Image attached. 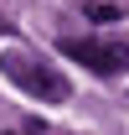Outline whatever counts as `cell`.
Returning a JSON list of instances; mask_svg holds the SVG:
<instances>
[{
	"label": "cell",
	"instance_id": "6da1fadb",
	"mask_svg": "<svg viewBox=\"0 0 129 135\" xmlns=\"http://www.w3.org/2000/svg\"><path fill=\"white\" fill-rule=\"evenodd\" d=\"M0 73H5L16 88H26L31 99H41V104H62L67 94H72L57 68L36 62V57H26V52H0Z\"/></svg>",
	"mask_w": 129,
	"mask_h": 135
},
{
	"label": "cell",
	"instance_id": "7a4b0ae2",
	"mask_svg": "<svg viewBox=\"0 0 129 135\" xmlns=\"http://www.w3.org/2000/svg\"><path fill=\"white\" fill-rule=\"evenodd\" d=\"M62 57L93 68L98 78H114L129 68V42H98V36H62Z\"/></svg>",
	"mask_w": 129,
	"mask_h": 135
},
{
	"label": "cell",
	"instance_id": "3957f363",
	"mask_svg": "<svg viewBox=\"0 0 129 135\" xmlns=\"http://www.w3.org/2000/svg\"><path fill=\"white\" fill-rule=\"evenodd\" d=\"M83 16H88V21H119V11L103 5V0H93V5H83Z\"/></svg>",
	"mask_w": 129,
	"mask_h": 135
},
{
	"label": "cell",
	"instance_id": "277c9868",
	"mask_svg": "<svg viewBox=\"0 0 129 135\" xmlns=\"http://www.w3.org/2000/svg\"><path fill=\"white\" fill-rule=\"evenodd\" d=\"M0 31H10V26H5V21H0Z\"/></svg>",
	"mask_w": 129,
	"mask_h": 135
}]
</instances>
